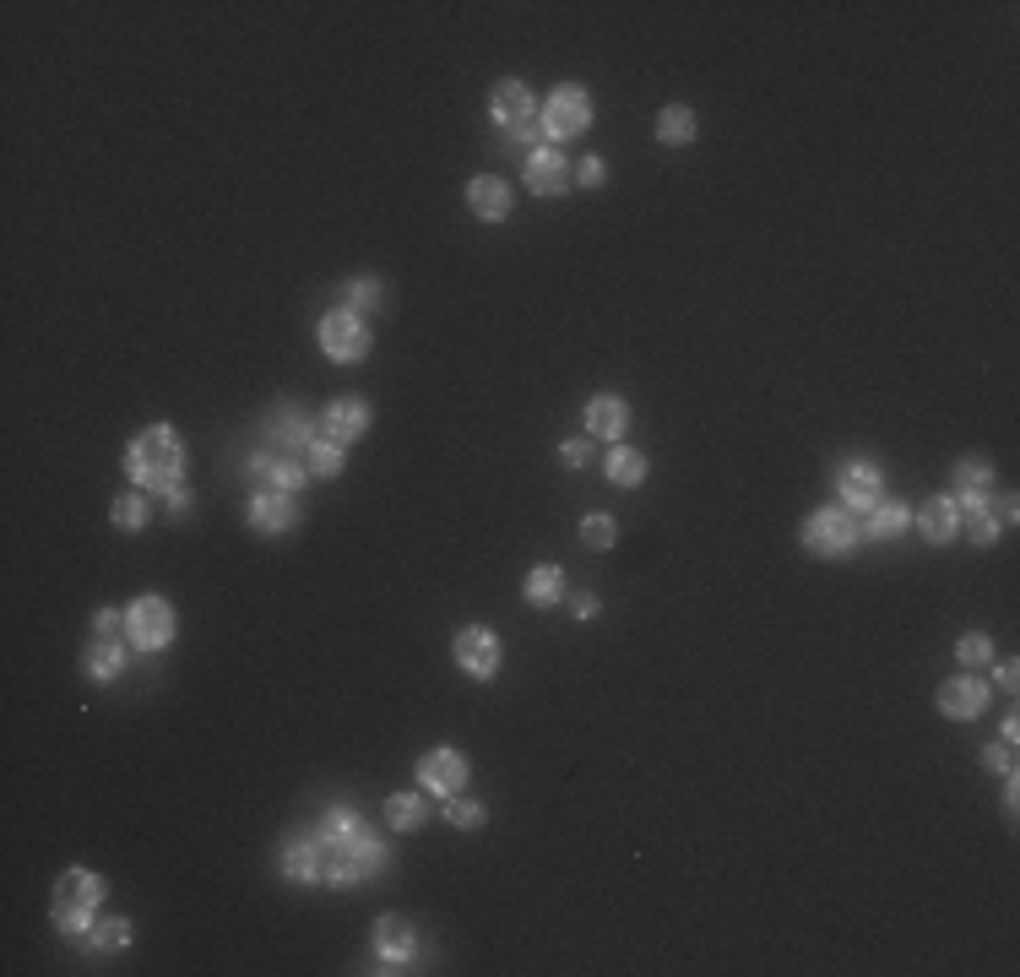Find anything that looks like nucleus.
<instances>
[{
    "label": "nucleus",
    "mask_w": 1020,
    "mask_h": 977,
    "mask_svg": "<svg viewBox=\"0 0 1020 977\" xmlns=\"http://www.w3.org/2000/svg\"><path fill=\"white\" fill-rule=\"evenodd\" d=\"M180 473H186V445H180V430H169V424L142 430V435L131 441V451H125V478H131L136 489L169 495V489L180 484Z\"/></svg>",
    "instance_id": "f257e3e1"
},
{
    "label": "nucleus",
    "mask_w": 1020,
    "mask_h": 977,
    "mask_svg": "<svg viewBox=\"0 0 1020 977\" xmlns=\"http://www.w3.org/2000/svg\"><path fill=\"white\" fill-rule=\"evenodd\" d=\"M103 901V880L93 869H66L55 886V923L60 934H93V907Z\"/></svg>",
    "instance_id": "f03ea898"
},
{
    "label": "nucleus",
    "mask_w": 1020,
    "mask_h": 977,
    "mask_svg": "<svg viewBox=\"0 0 1020 977\" xmlns=\"http://www.w3.org/2000/svg\"><path fill=\"white\" fill-rule=\"evenodd\" d=\"M586 125H592V98H586L581 82H564V88L549 92V103H543V142H549V147L581 136Z\"/></svg>",
    "instance_id": "7ed1b4c3"
},
{
    "label": "nucleus",
    "mask_w": 1020,
    "mask_h": 977,
    "mask_svg": "<svg viewBox=\"0 0 1020 977\" xmlns=\"http://www.w3.org/2000/svg\"><path fill=\"white\" fill-rule=\"evenodd\" d=\"M125 635H131V646H142V652H164V646L175 641V609H169L158 592L136 598V603L125 609Z\"/></svg>",
    "instance_id": "20e7f679"
},
{
    "label": "nucleus",
    "mask_w": 1020,
    "mask_h": 977,
    "mask_svg": "<svg viewBox=\"0 0 1020 977\" xmlns=\"http://www.w3.org/2000/svg\"><path fill=\"white\" fill-rule=\"evenodd\" d=\"M321 348L337 364H359L370 354V326L354 310H332V315H321Z\"/></svg>",
    "instance_id": "39448f33"
},
{
    "label": "nucleus",
    "mask_w": 1020,
    "mask_h": 977,
    "mask_svg": "<svg viewBox=\"0 0 1020 977\" xmlns=\"http://www.w3.org/2000/svg\"><path fill=\"white\" fill-rule=\"evenodd\" d=\"M852 543H858V522H852V511L826 506V511L804 517V548H809V554H847Z\"/></svg>",
    "instance_id": "423d86ee"
},
{
    "label": "nucleus",
    "mask_w": 1020,
    "mask_h": 977,
    "mask_svg": "<svg viewBox=\"0 0 1020 977\" xmlns=\"http://www.w3.org/2000/svg\"><path fill=\"white\" fill-rule=\"evenodd\" d=\"M836 489H841V511H863L868 517L885 500V473L874 462H847L836 473Z\"/></svg>",
    "instance_id": "0eeeda50"
},
{
    "label": "nucleus",
    "mask_w": 1020,
    "mask_h": 977,
    "mask_svg": "<svg viewBox=\"0 0 1020 977\" xmlns=\"http://www.w3.org/2000/svg\"><path fill=\"white\" fill-rule=\"evenodd\" d=\"M374 956H380V973H407L413 956H418V934L407 918H380L374 923Z\"/></svg>",
    "instance_id": "6e6552de"
},
{
    "label": "nucleus",
    "mask_w": 1020,
    "mask_h": 977,
    "mask_svg": "<svg viewBox=\"0 0 1020 977\" xmlns=\"http://www.w3.org/2000/svg\"><path fill=\"white\" fill-rule=\"evenodd\" d=\"M418 788H424V793H440V799L462 793L467 788V755H457V750H429V755L418 760Z\"/></svg>",
    "instance_id": "1a4fd4ad"
},
{
    "label": "nucleus",
    "mask_w": 1020,
    "mask_h": 977,
    "mask_svg": "<svg viewBox=\"0 0 1020 977\" xmlns=\"http://www.w3.org/2000/svg\"><path fill=\"white\" fill-rule=\"evenodd\" d=\"M250 478H256L261 489H272V495H293V489H304V467H299L293 456L272 451V445L250 456Z\"/></svg>",
    "instance_id": "9d476101"
},
{
    "label": "nucleus",
    "mask_w": 1020,
    "mask_h": 977,
    "mask_svg": "<svg viewBox=\"0 0 1020 977\" xmlns=\"http://www.w3.org/2000/svg\"><path fill=\"white\" fill-rule=\"evenodd\" d=\"M457 668L462 674H472V679H494V668H500V641H494V630H462L457 635Z\"/></svg>",
    "instance_id": "9b49d317"
},
{
    "label": "nucleus",
    "mask_w": 1020,
    "mask_h": 977,
    "mask_svg": "<svg viewBox=\"0 0 1020 977\" xmlns=\"http://www.w3.org/2000/svg\"><path fill=\"white\" fill-rule=\"evenodd\" d=\"M370 430V408H365V397H337L326 413H321V435H332L337 445L359 441Z\"/></svg>",
    "instance_id": "f8f14e48"
},
{
    "label": "nucleus",
    "mask_w": 1020,
    "mask_h": 977,
    "mask_svg": "<svg viewBox=\"0 0 1020 977\" xmlns=\"http://www.w3.org/2000/svg\"><path fill=\"white\" fill-rule=\"evenodd\" d=\"M245 517H250V528L256 533H288L293 522H299V506H293V495H272V489H261V495H250V506H245Z\"/></svg>",
    "instance_id": "ddd939ff"
},
{
    "label": "nucleus",
    "mask_w": 1020,
    "mask_h": 977,
    "mask_svg": "<svg viewBox=\"0 0 1020 977\" xmlns=\"http://www.w3.org/2000/svg\"><path fill=\"white\" fill-rule=\"evenodd\" d=\"M983 707H988V685H983L977 674H961V679H944V685H939V711H944V717L966 722V717H977Z\"/></svg>",
    "instance_id": "4468645a"
},
{
    "label": "nucleus",
    "mask_w": 1020,
    "mask_h": 977,
    "mask_svg": "<svg viewBox=\"0 0 1020 977\" xmlns=\"http://www.w3.org/2000/svg\"><path fill=\"white\" fill-rule=\"evenodd\" d=\"M527 190H533V196H559V190H570V164L559 158V147H538V153L527 158Z\"/></svg>",
    "instance_id": "2eb2a0df"
},
{
    "label": "nucleus",
    "mask_w": 1020,
    "mask_h": 977,
    "mask_svg": "<svg viewBox=\"0 0 1020 977\" xmlns=\"http://www.w3.org/2000/svg\"><path fill=\"white\" fill-rule=\"evenodd\" d=\"M988 495H994V473L983 462H955V506L961 511H988Z\"/></svg>",
    "instance_id": "dca6fc26"
},
{
    "label": "nucleus",
    "mask_w": 1020,
    "mask_h": 977,
    "mask_svg": "<svg viewBox=\"0 0 1020 977\" xmlns=\"http://www.w3.org/2000/svg\"><path fill=\"white\" fill-rule=\"evenodd\" d=\"M467 207L483 218V223H500V218H511V185L500 175H483L467 185Z\"/></svg>",
    "instance_id": "f3484780"
},
{
    "label": "nucleus",
    "mask_w": 1020,
    "mask_h": 977,
    "mask_svg": "<svg viewBox=\"0 0 1020 977\" xmlns=\"http://www.w3.org/2000/svg\"><path fill=\"white\" fill-rule=\"evenodd\" d=\"M586 430H592L597 441H619V435L630 430V408H625L614 391H603V397L586 402Z\"/></svg>",
    "instance_id": "a211bd4d"
},
{
    "label": "nucleus",
    "mask_w": 1020,
    "mask_h": 977,
    "mask_svg": "<svg viewBox=\"0 0 1020 977\" xmlns=\"http://www.w3.org/2000/svg\"><path fill=\"white\" fill-rule=\"evenodd\" d=\"M310 441H315V430H310V419H304L299 408H278V413H272V424H267V445H272V451L293 456V451H304Z\"/></svg>",
    "instance_id": "6ab92c4d"
},
{
    "label": "nucleus",
    "mask_w": 1020,
    "mask_h": 977,
    "mask_svg": "<svg viewBox=\"0 0 1020 977\" xmlns=\"http://www.w3.org/2000/svg\"><path fill=\"white\" fill-rule=\"evenodd\" d=\"M282 875L293 886H315L321 880V847H315V836H293L282 847Z\"/></svg>",
    "instance_id": "aec40b11"
},
{
    "label": "nucleus",
    "mask_w": 1020,
    "mask_h": 977,
    "mask_svg": "<svg viewBox=\"0 0 1020 977\" xmlns=\"http://www.w3.org/2000/svg\"><path fill=\"white\" fill-rule=\"evenodd\" d=\"M489 109H494V120H500L505 131H511V125H527V114H533V92H527V82H494Z\"/></svg>",
    "instance_id": "412c9836"
},
{
    "label": "nucleus",
    "mask_w": 1020,
    "mask_h": 977,
    "mask_svg": "<svg viewBox=\"0 0 1020 977\" xmlns=\"http://www.w3.org/2000/svg\"><path fill=\"white\" fill-rule=\"evenodd\" d=\"M918 528H923L928 543H950L955 528H961V506L950 495H933V500H923V511H918Z\"/></svg>",
    "instance_id": "4be33fe9"
},
{
    "label": "nucleus",
    "mask_w": 1020,
    "mask_h": 977,
    "mask_svg": "<svg viewBox=\"0 0 1020 977\" xmlns=\"http://www.w3.org/2000/svg\"><path fill=\"white\" fill-rule=\"evenodd\" d=\"M359 831H365V820H359L348 803H337V809H326V814H321V831H315V836H321L326 847H337V853H343V847H348Z\"/></svg>",
    "instance_id": "5701e85b"
},
{
    "label": "nucleus",
    "mask_w": 1020,
    "mask_h": 977,
    "mask_svg": "<svg viewBox=\"0 0 1020 977\" xmlns=\"http://www.w3.org/2000/svg\"><path fill=\"white\" fill-rule=\"evenodd\" d=\"M657 142H662V147H690V142H695V114H690L684 103L662 109V114H657Z\"/></svg>",
    "instance_id": "b1692460"
},
{
    "label": "nucleus",
    "mask_w": 1020,
    "mask_h": 977,
    "mask_svg": "<svg viewBox=\"0 0 1020 977\" xmlns=\"http://www.w3.org/2000/svg\"><path fill=\"white\" fill-rule=\"evenodd\" d=\"M608 478H614L619 489H641V484H647V456L630 451V445H614V451H608Z\"/></svg>",
    "instance_id": "393cba45"
},
{
    "label": "nucleus",
    "mask_w": 1020,
    "mask_h": 977,
    "mask_svg": "<svg viewBox=\"0 0 1020 977\" xmlns=\"http://www.w3.org/2000/svg\"><path fill=\"white\" fill-rule=\"evenodd\" d=\"M559 598H564V570H559V565H533V570H527V603L549 609Z\"/></svg>",
    "instance_id": "a878e982"
},
{
    "label": "nucleus",
    "mask_w": 1020,
    "mask_h": 977,
    "mask_svg": "<svg viewBox=\"0 0 1020 977\" xmlns=\"http://www.w3.org/2000/svg\"><path fill=\"white\" fill-rule=\"evenodd\" d=\"M125 663H131V657H125V646H120L114 635H98L93 652H88V674H93V679H120Z\"/></svg>",
    "instance_id": "bb28decb"
},
{
    "label": "nucleus",
    "mask_w": 1020,
    "mask_h": 977,
    "mask_svg": "<svg viewBox=\"0 0 1020 977\" xmlns=\"http://www.w3.org/2000/svg\"><path fill=\"white\" fill-rule=\"evenodd\" d=\"M343 858H348V864H354L359 875H374V869L385 864V847H380V836H374V825H365V831H359V836H354V842L343 847Z\"/></svg>",
    "instance_id": "cd10ccee"
},
{
    "label": "nucleus",
    "mask_w": 1020,
    "mask_h": 977,
    "mask_svg": "<svg viewBox=\"0 0 1020 977\" xmlns=\"http://www.w3.org/2000/svg\"><path fill=\"white\" fill-rule=\"evenodd\" d=\"M304 467L321 473V478H337L343 473V445L332 441V435H315V441L304 445Z\"/></svg>",
    "instance_id": "c85d7f7f"
},
{
    "label": "nucleus",
    "mask_w": 1020,
    "mask_h": 977,
    "mask_svg": "<svg viewBox=\"0 0 1020 977\" xmlns=\"http://www.w3.org/2000/svg\"><path fill=\"white\" fill-rule=\"evenodd\" d=\"M907 522H912V511H907V506L879 500V506L868 511V533H863V537H896V533H907Z\"/></svg>",
    "instance_id": "c756f323"
},
{
    "label": "nucleus",
    "mask_w": 1020,
    "mask_h": 977,
    "mask_svg": "<svg viewBox=\"0 0 1020 977\" xmlns=\"http://www.w3.org/2000/svg\"><path fill=\"white\" fill-rule=\"evenodd\" d=\"M385 825H396V831L424 825V799H418V793H391V799H385Z\"/></svg>",
    "instance_id": "7c9ffc66"
},
{
    "label": "nucleus",
    "mask_w": 1020,
    "mask_h": 977,
    "mask_svg": "<svg viewBox=\"0 0 1020 977\" xmlns=\"http://www.w3.org/2000/svg\"><path fill=\"white\" fill-rule=\"evenodd\" d=\"M109 522L125 528V533H142V528H147V500H142V495H120V500L109 506Z\"/></svg>",
    "instance_id": "2f4dec72"
},
{
    "label": "nucleus",
    "mask_w": 1020,
    "mask_h": 977,
    "mask_svg": "<svg viewBox=\"0 0 1020 977\" xmlns=\"http://www.w3.org/2000/svg\"><path fill=\"white\" fill-rule=\"evenodd\" d=\"M343 310H354V315H370V310H380V282H370V277L348 282V288H343Z\"/></svg>",
    "instance_id": "473e14b6"
},
{
    "label": "nucleus",
    "mask_w": 1020,
    "mask_h": 977,
    "mask_svg": "<svg viewBox=\"0 0 1020 977\" xmlns=\"http://www.w3.org/2000/svg\"><path fill=\"white\" fill-rule=\"evenodd\" d=\"M125 945H131V923H125V918L93 923V951H125Z\"/></svg>",
    "instance_id": "72a5a7b5"
},
{
    "label": "nucleus",
    "mask_w": 1020,
    "mask_h": 977,
    "mask_svg": "<svg viewBox=\"0 0 1020 977\" xmlns=\"http://www.w3.org/2000/svg\"><path fill=\"white\" fill-rule=\"evenodd\" d=\"M955 657H961L966 668H983V663H994V646H988V635H961V641H955Z\"/></svg>",
    "instance_id": "f704fd0d"
},
{
    "label": "nucleus",
    "mask_w": 1020,
    "mask_h": 977,
    "mask_svg": "<svg viewBox=\"0 0 1020 977\" xmlns=\"http://www.w3.org/2000/svg\"><path fill=\"white\" fill-rule=\"evenodd\" d=\"M446 820H451L457 831H478V825H483V803H472V799H446Z\"/></svg>",
    "instance_id": "c9c22d12"
},
{
    "label": "nucleus",
    "mask_w": 1020,
    "mask_h": 977,
    "mask_svg": "<svg viewBox=\"0 0 1020 977\" xmlns=\"http://www.w3.org/2000/svg\"><path fill=\"white\" fill-rule=\"evenodd\" d=\"M581 537H586L592 548H608V543L619 537V533H614V517H597V511H592V517L581 522Z\"/></svg>",
    "instance_id": "e433bc0d"
},
{
    "label": "nucleus",
    "mask_w": 1020,
    "mask_h": 977,
    "mask_svg": "<svg viewBox=\"0 0 1020 977\" xmlns=\"http://www.w3.org/2000/svg\"><path fill=\"white\" fill-rule=\"evenodd\" d=\"M505 147L533 158V153H538V131H533V125H511V131H505Z\"/></svg>",
    "instance_id": "4c0bfd02"
},
{
    "label": "nucleus",
    "mask_w": 1020,
    "mask_h": 977,
    "mask_svg": "<svg viewBox=\"0 0 1020 977\" xmlns=\"http://www.w3.org/2000/svg\"><path fill=\"white\" fill-rule=\"evenodd\" d=\"M966 533H972V543H983V548H988V543L999 537V522H994L988 511H972V522H966Z\"/></svg>",
    "instance_id": "58836bf2"
},
{
    "label": "nucleus",
    "mask_w": 1020,
    "mask_h": 977,
    "mask_svg": "<svg viewBox=\"0 0 1020 977\" xmlns=\"http://www.w3.org/2000/svg\"><path fill=\"white\" fill-rule=\"evenodd\" d=\"M559 462H564V467H586V462H592V445H586V441H564V445H559Z\"/></svg>",
    "instance_id": "ea45409f"
},
{
    "label": "nucleus",
    "mask_w": 1020,
    "mask_h": 977,
    "mask_svg": "<svg viewBox=\"0 0 1020 977\" xmlns=\"http://www.w3.org/2000/svg\"><path fill=\"white\" fill-rule=\"evenodd\" d=\"M1016 744H994V750H983V766H994V771H1016V755H1010Z\"/></svg>",
    "instance_id": "a19ab883"
},
{
    "label": "nucleus",
    "mask_w": 1020,
    "mask_h": 977,
    "mask_svg": "<svg viewBox=\"0 0 1020 977\" xmlns=\"http://www.w3.org/2000/svg\"><path fill=\"white\" fill-rule=\"evenodd\" d=\"M603 179H608V164H603V158H586V164H581V185H592V190H597Z\"/></svg>",
    "instance_id": "79ce46f5"
},
{
    "label": "nucleus",
    "mask_w": 1020,
    "mask_h": 977,
    "mask_svg": "<svg viewBox=\"0 0 1020 977\" xmlns=\"http://www.w3.org/2000/svg\"><path fill=\"white\" fill-rule=\"evenodd\" d=\"M93 630H98V635H114V630H120V614H114V609H98Z\"/></svg>",
    "instance_id": "37998d69"
},
{
    "label": "nucleus",
    "mask_w": 1020,
    "mask_h": 977,
    "mask_svg": "<svg viewBox=\"0 0 1020 977\" xmlns=\"http://www.w3.org/2000/svg\"><path fill=\"white\" fill-rule=\"evenodd\" d=\"M575 620H597V598H592V592L575 598Z\"/></svg>",
    "instance_id": "c03bdc74"
}]
</instances>
